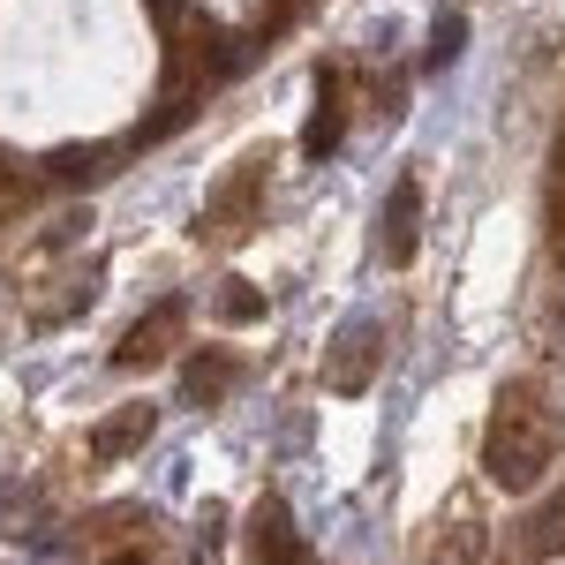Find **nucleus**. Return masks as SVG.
<instances>
[{"instance_id": "1", "label": "nucleus", "mask_w": 565, "mask_h": 565, "mask_svg": "<svg viewBox=\"0 0 565 565\" xmlns=\"http://www.w3.org/2000/svg\"><path fill=\"white\" fill-rule=\"evenodd\" d=\"M558 460V407H551V385L543 377H513L498 385V407H490V430H482V468L505 482V490H535Z\"/></svg>"}, {"instance_id": "2", "label": "nucleus", "mask_w": 565, "mask_h": 565, "mask_svg": "<svg viewBox=\"0 0 565 565\" xmlns=\"http://www.w3.org/2000/svg\"><path fill=\"white\" fill-rule=\"evenodd\" d=\"M377 362H385V332L362 317V324H348V332H340V348L324 354V385H332V392H362Z\"/></svg>"}, {"instance_id": "3", "label": "nucleus", "mask_w": 565, "mask_h": 565, "mask_svg": "<svg viewBox=\"0 0 565 565\" xmlns=\"http://www.w3.org/2000/svg\"><path fill=\"white\" fill-rule=\"evenodd\" d=\"M415 234H423V181L399 174L392 181V204L377 212V249H385V264L415 257Z\"/></svg>"}, {"instance_id": "4", "label": "nucleus", "mask_w": 565, "mask_h": 565, "mask_svg": "<svg viewBox=\"0 0 565 565\" xmlns=\"http://www.w3.org/2000/svg\"><path fill=\"white\" fill-rule=\"evenodd\" d=\"M348 129V76H317V106H309V129H302V159H324Z\"/></svg>"}, {"instance_id": "5", "label": "nucleus", "mask_w": 565, "mask_h": 565, "mask_svg": "<svg viewBox=\"0 0 565 565\" xmlns=\"http://www.w3.org/2000/svg\"><path fill=\"white\" fill-rule=\"evenodd\" d=\"M565 551V490H551L535 513L521 521V535H513V565H543Z\"/></svg>"}, {"instance_id": "6", "label": "nucleus", "mask_w": 565, "mask_h": 565, "mask_svg": "<svg viewBox=\"0 0 565 565\" xmlns=\"http://www.w3.org/2000/svg\"><path fill=\"white\" fill-rule=\"evenodd\" d=\"M249 551H257V565H295L302 558V543H295V527H287V505H257V513H249Z\"/></svg>"}, {"instance_id": "7", "label": "nucleus", "mask_w": 565, "mask_h": 565, "mask_svg": "<svg viewBox=\"0 0 565 565\" xmlns=\"http://www.w3.org/2000/svg\"><path fill=\"white\" fill-rule=\"evenodd\" d=\"M174 324H181V302H159L143 324H129V340H121V370L159 362V354H167V340H174Z\"/></svg>"}, {"instance_id": "8", "label": "nucleus", "mask_w": 565, "mask_h": 565, "mask_svg": "<svg viewBox=\"0 0 565 565\" xmlns=\"http://www.w3.org/2000/svg\"><path fill=\"white\" fill-rule=\"evenodd\" d=\"M460 45H468V15H437V23H430V53H423V68H445V61H460Z\"/></svg>"}, {"instance_id": "9", "label": "nucleus", "mask_w": 565, "mask_h": 565, "mask_svg": "<svg viewBox=\"0 0 565 565\" xmlns=\"http://www.w3.org/2000/svg\"><path fill=\"white\" fill-rule=\"evenodd\" d=\"M226 392H234V362H189V399L218 407Z\"/></svg>"}, {"instance_id": "10", "label": "nucleus", "mask_w": 565, "mask_h": 565, "mask_svg": "<svg viewBox=\"0 0 565 565\" xmlns=\"http://www.w3.org/2000/svg\"><path fill=\"white\" fill-rule=\"evenodd\" d=\"M482 558V527H445V543L430 551V565H476Z\"/></svg>"}, {"instance_id": "11", "label": "nucleus", "mask_w": 565, "mask_h": 565, "mask_svg": "<svg viewBox=\"0 0 565 565\" xmlns=\"http://www.w3.org/2000/svg\"><path fill=\"white\" fill-rule=\"evenodd\" d=\"M136 437H151V407H136V415H121V423H106V430H98V452H121V445H136Z\"/></svg>"}, {"instance_id": "12", "label": "nucleus", "mask_w": 565, "mask_h": 565, "mask_svg": "<svg viewBox=\"0 0 565 565\" xmlns=\"http://www.w3.org/2000/svg\"><path fill=\"white\" fill-rule=\"evenodd\" d=\"M226 287H234V295H218V317H226V324H257V317H264V295H249L242 279H226Z\"/></svg>"}, {"instance_id": "13", "label": "nucleus", "mask_w": 565, "mask_h": 565, "mask_svg": "<svg viewBox=\"0 0 565 565\" xmlns=\"http://www.w3.org/2000/svg\"><path fill=\"white\" fill-rule=\"evenodd\" d=\"M98 565H151V551H143V543H129V551H114V558H98Z\"/></svg>"}]
</instances>
